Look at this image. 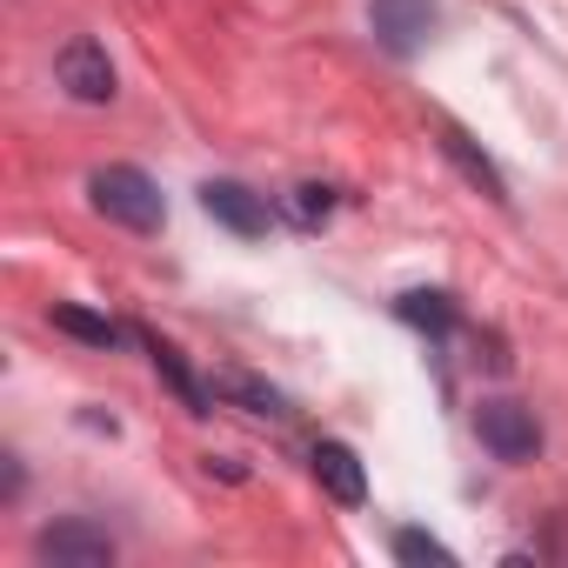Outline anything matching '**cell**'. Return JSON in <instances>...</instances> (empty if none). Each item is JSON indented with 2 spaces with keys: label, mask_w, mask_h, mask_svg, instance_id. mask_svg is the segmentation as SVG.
Instances as JSON below:
<instances>
[{
  "label": "cell",
  "mask_w": 568,
  "mask_h": 568,
  "mask_svg": "<svg viewBox=\"0 0 568 568\" xmlns=\"http://www.w3.org/2000/svg\"><path fill=\"white\" fill-rule=\"evenodd\" d=\"M88 194H94V207H101L108 221H121V227H134V234H154V227L168 221V201H161V187H154L141 168H101V174L88 181Z\"/></svg>",
  "instance_id": "cell-1"
},
{
  "label": "cell",
  "mask_w": 568,
  "mask_h": 568,
  "mask_svg": "<svg viewBox=\"0 0 568 568\" xmlns=\"http://www.w3.org/2000/svg\"><path fill=\"white\" fill-rule=\"evenodd\" d=\"M475 435H481V448H488L495 462H515V468L541 455V422H535V408H521V402H508V395H495V402L475 408Z\"/></svg>",
  "instance_id": "cell-2"
},
{
  "label": "cell",
  "mask_w": 568,
  "mask_h": 568,
  "mask_svg": "<svg viewBox=\"0 0 568 568\" xmlns=\"http://www.w3.org/2000/svg\"><path fill=\"white\" fill-rule=\"evenodd\" d=\"M54 81H61L74 101H88V108H108V101H114V61H108V48L88 41V34H74V41L54 54Z\"/></svg>",
  "instance_id": "cell-3"
},
{
  "label": "cell",
  "mask_w": 568,
  "mask_h": 568,
  "mask_svg": "<svg viewBox=\"0 0 568 568\" xmlns=\"http://www.w3.org/2000/svg\"><path fill=\"white\" fill-rule=\"evenodd\" d=\"M34 555L54 561V568H114V535L74 515V521L41 528V535H34Z\"/></svg>",
  "instance_id": "cell-4"
},
{
  "label": "cell",
  "mask_w": 568,
  "mask_h": 568,
  "mask_svg": "<svg viewBox=\"0 0 568 568\" xmlns=\"http://www.w3.org/2000/svg\"><path fill=\"white\" fill-rule=\"evenodd\" d=\"M368 28L388 54H422L435 34V0H368Z\"/></svg>",
  "instance_id": "cell-5"
},
{
  "label": "cell",
  "mask_w": 568,
  "mask_h": 568,
  "mask_svg": "<svg viewBox=\"0 0 568 568\" xmlns=\"http://www.w3.org/2000/svg\"><path fill=\"white\" fill-rule=\"evenodd\" d=\"M201 207L221 221V227H234V234H267V201L254 194V187H241V181H207L201 187Z\"/></svg>",
  "instance_id": "cell-6"
},
{
  "label": "cell",
  "mask_w": 568,
  "mask_h": 568,
  "mask_svg": "<svg viewBox=\"0 0 568 568\" xmlns=\"http://www.w3.org/2000/svg\"><path fill=\"white\" fill-rule=\"evenodd\" d=\"M308 468H315V481L342 501V508H355V501H368V475H362V455L348 448V442H315V455H308Z\"/></svg>",
  "instance_id": "cell-7"
},
{
  "label": "cell",
  "mask_w": 568,
  "mask_h": 568,
  "mask_svg": "<svg viewBox=\"0 0 568 568\" xmlns=\"http://www.w3.org/2000/svg\"><path fill=\"white\" fill-rule=\"evenodd\" d=\"M134 342H141V348L154 355V375H161V382H168V388H174V395L187 402V415H207V408H214V388H201V382L187 375L181 348H168V342H161V335H148V328H134Z\"/></svg>",
  "instance_id": "cell-8"
},
{
  "label": "cell",
  "mask_w": 568,
  "mask_h": 568,
  "mask_svg": "<svg viewBox=\"0 0 568 568\" xmlns=\"http://www.w3.org/2000/svg\"><path fill=\"white\" fill-rule=\"evenodd\" d=\"M214 395H221V402H234V408H247V415H267V422H281V415H288V395H281V388H267L261 375H241V368L214 375Z\"/></svg>",
  "instance_id": "cell-9"
},
{
  "label": "cell",
  "mask_w": 568,
  "mask_h": 568,
  "mask_svg": "<svg viewBox=\"0 0 568 568\" xmlns=\"http://www.w3.org/2000/svg\"><path fill=\"white\" fill-rule=\"evenodd\" d=\"M442 148H448V161H455V168H462V174H468V181H475L488 201H508V187H501L495 161H488V154H475V141H468L462 128H442Z\"/></svg>",
  "instance_id": "cell-10"
},
{
  "label": "cell",
  "mask_w": 568,
  "mask_h": 568,
  "mask_svg": "<svg viewBox=\"0 0 568 568\" xmlns=\"http://www.w3.org/2000/svg\"><path fill=\"white\" fill-rule=\"evenodd\" d=\"M395 315H402L408 328L448 335V328H455V295H442V288H415V295H402V302H395Z\"/></svg>",
  "instance_id": "cell-11"
},
{
  "label": "cell",
  "mask_w": 568,
  "mask_h": 568,
  "mask_svg": "<svg viewBox=\"0 0 568 568\" xmlns=\"http://www.w3.org/2000/svg\"><path fill=\"white\" fill-rule=\"evenodd\" d=\"M54 328L74 335V342H88V348H114L128 335V328H114L108 315H88V308H54Z\"/></svg>",
  "instance_id": "cell-12"
},
{
  "label": "cell",
  "mask_w": 568,
  "mask_h": 568,
  "mask_svg": "<svg viewBox=\"0 0 568 568\" xmlns=\"http://www.w3.org/2000/svg\"><path fill=\"white\" fill-rule=\"evenodd\" d=\"M395 561H408V568H455V548L435 541L428 528H402L395 535Z\"/></svg>",
  "instance_id": "cell-13"
},
{
  "label": "cell",
  "mask_w": 568,
  "mask_h": 568,
  "mask_svg": "<svg viewBox=\"0 0 568 568\" xmlns=\"http://www.w3.org/2000/svg\"><path fill=\"white\" fill-rule=\"evenodd\" d=\"M288 207H295V221H302V227H315V221H328V214H335V187H322V181H302Z\"/></svg>",
  "instance_id": "cell-14"
}]
</instances>
